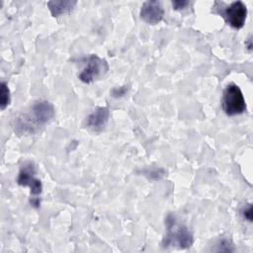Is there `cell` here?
I'll return each mask as SVG.
<instances>
[{"label":"cell","instance_id":"obj_8","mask_svg":"<svg viewBox=\"0 0 253 253\" xmlns=\"http://www.w3.org/2000/svg\"><path fill=\"white\" fill-rule=\"evenodd\" d=\"M110 118V110L108 107H99L94 110L85 120V126L93 131L100 132L107 125Z\"/></svg>","mask_w":253,"mask_h":253},{"label":"cell","instance_id":"obj_6","mask_svg":"<svg viewBox=\"0 0 253 253\" xmlns=\"http://www.w3.org/2000/svg\"><path fill=\"white\" fill-rule=\"evenodd\" d=\"M222 17L233 29H241L246 21L247 7L242 1H234L223 10Z\"/></svg>","mask_w":253,"mask_h":253},{"label":"cell","instance_id":"obj_14","mask_svg":"<svg viewBox=\"0 0 253 253\" xmlns=\"http://www.w3.org/2000/svg\"><path fill=\"white\" fill-rule=\"evenodd\" d=\"M112 93H113V95H114L115 97L123 96V95L126 93V88H125V86H124V87H120V90H119L118 88H115V89H113Z\"/></svg>","mask_w":253,"mask_h":253},{"label":"cell","instance_id":"obj_10","mask_svg":"<svg viewBox=\"0 0 253 253\" xmlns=\"http://www.w3.org/2000/svg\"><path fill=\"white\" fill-rule=\"evenodd\" d=\"M10 91L5 82L1 83V110H4L10 104Z\"/></svg>","mask_w":253,"mask_h":253},{"label":"cell","instance_id":"obj_2","mask_svg":"<svg viewBox=\"0 0 253 253\" xmlns=\"http://www.w3.org/2000/svg\"><path fill=\"white\" fill-rule=\"evenodd\" d=\"M166 232L162 244L164 247L187 249L193 244V235L186 225L179 222L175 215L169 213L165 219Z\"/></svg>","mask_w":253,"mask_h":253},{"label":"cell","instance_id":"obj_11","mask_svg":"<svg viewBox=\"0 0 253 253\" xmlns=\"http://www.w3.org/2000/svg\"><path fill=\"white\" fill-rule=\"evenodd\" d=\"M217 246H218V248L216 249V251H227V252L229 251V252H231V251L234 250L233 247H232L231 242L228 239L220 240L219 243L217 244Z\"/></svg>","mask_w":253,"mask_h":253},{"label":"cell","instance_id":"obj_3","mask_svg":"<svg viewBox=\"0 0 253 253\" xmlns=\"http://www.w3.org/2000/svg\"><path fill=\"white\" fill-rule=\"evenodd\" d=\"M221 105L224 113L229 116H236L243 114L246 111V103L240 88L234 84L229 83L222 94Z\"/></svg>","mask_w":253,"mask_h":253},{"label":"cell","instance_id":"obj_13","mask_svg":"<svg viewBox=\"0 0 253 253\" xmlns=\"http://www.w3.org/2000/svg\"><path fill=\"white\" fill-rule=\"evenodd\" d=\"M242 214H243V216H244L247 220H249V221L252 220V207H251V205H248V207H246V208L243 209Z\"/></svg>","mask_w":253,"mask_h":253},{"label":"cell","instance_id":"obj_1","mask_svg":"<svg viewBox=\"0 0 253 253\" xmlns=\"http://www.w3.org/2000/svg\"><path fill=\"white\" fill-rule=\"evenodd\" d=\"M54 116L53 106L45 100H38L15 120V131L18 134L39 132Z\"/></svg>","mask_w":253,"mask_h":253},{"label":"cell","instance_id":"obj_7","mask_svg":"<svg viewBox=\"0 0 253 253\" xmlns=\"http://www.w3.org/2000/svg\"><path fill=\"white\" fill-rule=\"evenodd\" d=\"M140 18L149 25L159 23L164 16V9L159 1H146L140 8Z\"/></svg>","mask_w":253,"mask_h":253},{"label":"cell","instance_id":"obj_9","mask_svg":"<svg viewBox=\"0 0 253 253\" xmlns=\"http://www.w3.org/2000/svg\"><path fill=\"white\" fill-rule=\"evenodd\" d=\"M76 1L64 0V1H48L46 3L51 15L53 17H59L60 15L69 13L76 5Z\"/></svg>","mask_w":253,"mask_h":253},{"label":"cell","instance_id":"obj_12","mask_svg":"<svg viewBox=\"0 0 253 253\" xmlns=\"http://www.w3.org/2000/svg\"><path fill=\"white\" fill-rule=\"evenodd\" d=\"M189 1H173L172 2V5H173V9L175 10H181V9H184L186 8L188 5H189Z\"/></svg>","mask_w":253,"mask_h":253},{"label":"cell","instance_id":"obj_4","mask_svg":"<svg viewBox=\"0 0 253 253\" xmlns=\"http://www.w3.org/2000/svg\"><path fill=\"white\" fill-rule=\"evenodd\" d=\"M36 175V167L33 162H27L25 163L20 172L17 179V182L20 186L24 187H30L31 189V205L34 207H39L41 204L40 195L42 190V183L39 179L35 177Z\"/></svg>","mask_w":253,"mask_h":253},{"label":"cell","instance_id":"obj_5","mask_svg":"<svg viewBox=\"0 0 253 253\" xmlns=\"http://www.w3.org/2000/svg\"><path fill=\"white\" fill-rule=\"evenodd\" d=\"M84 67L79 74V79L84 83H92L93 81L104 76L109 70L107 61L96 54H91L83 59Z\"/></svg>","mask_w":253,"mask_h":253}]
</instances>
